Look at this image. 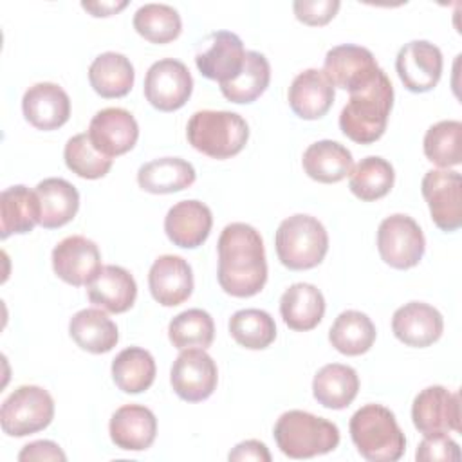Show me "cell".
Listing matches in <instances>:
<instances>
[{
  "label": "cell",
  "instance_id": "cell-1",
  "mask_svg": "<svg viewBox=\"0 0 462 462\" xmlns=\"http://www.w3.org/2000/svg\"><path fill=\"white\" fill-rule=\"evenodd\" d=\"M217 278L224 292L235 298L258 294L267 282V260L262 235L249 224H227L218 236Z\"/></svg>",
  "mask_w": 462,
  "mask_h": 462
},
{
  "label": "cell",
  "instance_id": "cell-2",
  "mask_svg": "<svg viewBox=\"0 0 462 462\" xmlns=\"http://www.w3.org/2000/svg\"><path fill=\"white\" fill-rule=\"evenodd\" d=\"M392 106L393 85L381 69L374 81L350 92V97L339 114V128L350 141L372 144L383 137Z\"/></svg>",
  "mask_w": 462,
  "mask_h": 462
},
{
  "label": "cell",
  "instance_id": "cell-3",
  "mask_svg": "<svg viewBox=\"0 0 462 462\" xmlns=\"http://www.w3.org/2000/svg\"><path fill=\"white\" fill-rule=\"evenodd\" d=\"M350 439L370 462H395L404 455L406 437L393 411L383 404H365L350 417Z\"/></svg>",
  "mask_w": 462,
  "mask_h": 462
},
{
  "label": "cell",
  "instance_id": "cell-4",
  "mask_svg": "<svg viewBox=\"0 0 462 462\" xmlns=\"http://www.w3.org/2000/svg\"><path fill=\"white\" fill-rule=\"evenodd\" d=\"M273 437L280 451L289 458H312L330 453L339 444V430L334 422L303 410L282 413Z\"/></svg>",
  "mask_w": 462,
  "mask_h": 462
},
{
  "label": "cell",
  "instance_id": "cell-5",
  "mask_svg": "<svg viewBox=\"0 0 462 462\" xmlns=\"http://www.w3.org/2000/svg\"><path fill=\"white\" fill-rule=\"evenodd\" d=\"M188 143L211 159H229L240 153L249 139L245 119L229 110H199L186 126Z\"/></svg>",
  "mask_w": 462,
  "mask_h": 462
},
{
  "label": "cell",
  "instance_id": "cell-6",
  "mask_svg": "<svg viewBox=\"0 0 462 462\" xmlns=\"http://www.w3.org/2000/svg\"><path fill=\"white\" fill-rule=\"evenodd\" d=\"M274 247L278 260L287 269L305 271L323 262L328 251V235L316 217L296 213L280 222Z\"/></svg>",
  "mask_w": 462,
  "mask_h": 462
},
{
  "label": "cell",
  "instance_id": "cell-7",
  "mask_svg": "<svg viewBox=\"0 0 462 462\" xmlns=\"http://www.w3.org/2000/svg\"><path fill=\"white\" fill-rule=\"evenodd\" d=\"M54 417L52 395L36 384H22L0 408V426L9 437H27L45 430Z\"/></svg>",
  "mask_w": 462,
  "mask_h": 462
},
{
  "label": "cell",
  "instance_id": "cell-8",
  "mask_svg": "<svg viewBox=\"0 0 462 462\" xmlns=\"http://www.w3.org/2000/svg\"><path fill=\"white\" fill-rule=\"evenodd\" d=\"M377 249L384 263L393 269L415 267L426 249L420 226L404 213L386 217L377 229Z\"/></svg>",
  "mask_w": 462,
  "mask_h": 462
},
{
  "label": "cell",
  "instance_id": "cell-9",
  "mask_svg": "<svg viewBox=\"0 0 462 462\" xmlns=\"http://www.w3.org/2000/svg\"><path fill=\"white\" fill-rule=\"evenodd\" d=\"M193 90L189 69L173 58H164L150 65L144 76V97L161 110L173 112L186 105Z\"/></svg>",
  "mask_w": 462,
  "mask_h": 462
},
{
  "label": "cell",
  "instance_id": "cell-10",
  "mask_svg": "<svg viewBox=\"0 0 462 462\" xmlns=\"http://www.w3.org/2000/svg\"><path fill=\"white\" fill-rule=\"evenodd\" d=\"M173 392L188 402L208 399L218 383V370L213 357L204 348L180 350L170 370Z\"/></svg>",
  "mask_w": 462,
  "mask_h": 462
},
{
  "label": "cell",
  "instance_id": "cell-11",
  "mask_svg": "<svg viewBox=\"0 0 462 462\" xmlns=\"http://www.w3.org/2000/svg\"><path fill=\"white\" fill-rule=\"evenodd\" d=\"M462 177L453 170H430L422 177L420 191L428 202L431 220L446 233L462 226Z\"/></svg>",
  "mask_w": 462,
  "mask_h": 462
},
{
  "label": "cell",
  "instance_id": "cell-12",
  "mask_svg": "<svg viewBox=\"0 0 462 462\" xmlns=\"http://www.w3.org/2000/svg\"><path fill=\"white\" fill-rule=\"evenodd\" d=\"M379 72L381 67L366 47L343 43L325 54L323 74L334 88L356 92L374 81Z\"/></svg>",
  "mask_w": 462,
  "mask_h": 462
},
{
  "label": "cell",
  "instance_id": "cell-13",
  "mask_svg": "<svg viewBox=\"0 0 462 462\" xmlns=\"http://www.w3.org/2000/svg\"><path fill=\"white\" fill-rule=\"evenodd\" d=\"M413 426L422 435L460 431V395L433 384L420 390L411 404Z\"/></svg>",
  "mask_w": 462,
  "mask_h": 462
},
{
  "label": "cell",
  "instance_id": "cell-14",
  "mask_svg": "<svg viewBox=\"0 0 462 462\" xmlns=\"http://www.w3.org/2000/svg\"><path fill=\"white\" fill-rule=\"evenodd\" d=\"M395 70L410 92H428L442 76V52L431 42L411 40L399 49Z\"/></svg>",
  "mask_w": 462,
  "mask_h": 462
},
{
  "label": "cell",
  "instance_id": "cell-15",
  "mask_svg": "<svg viewBox=\"0 0 462 462\" xmlns=\"http://www.w3.org/2000/svg\"><path fill=\"white\" fill-rule=\"evenodd\" d=\"M52 269L69 285H88L99 273L101 253L96 242L81 235H70L52 249Z\"/></svg>",
  "mask_w": 462,
  "mask_h": 462
},
{
  "label": "cell",
  "instance_id": "cell-16",
  "mask_svg": "<svg viewBox=\"0 0 462 462\" xmlns=\"http://www.w3.org/2000/svg\"><path fill=\"white\" fill-rule=\"evenodd\" d=\"M245 52L235 32L217 31L206 38V49L197 52L195 65L204 78L224 85L238 78L245 63Z\"/></svg>",
  "mask_w": 462,
  "mask_h": 462
},
{
  "label": "cell",
  "instance_id": "cell-17",
  "mask_svg": "<svg viewBox=\"0 0 462 462\" xmlns=\"http://www.w3.org/2000/svg\"><path fill=\"white\" fill-rule=\"evenodd\" d=\"M87 134L97 152L114 159L135 146L139 139V125L128 110L108 106L96 112Z\"/></svg>",
  "mask_w": 462,
  "mask_h": 462
},
{
  "label": "cell",
  "instance_id": "cell-18",
  "mask_svg": "<svg viewBox=\"0 0 462 462\" xmlns=\"http://www.w3.org/2000/svg\"><path fill=\"white\" fill-rule=\"evenodd\" d=\"M22 112L34 128L56 130L70 117V99L60 85L40 81L23 92Z\"/></svg>",
  "mask_w": 462,
  "mask_h": 462
},
{
  "label": "cell",
  "instance_id": "cell-19",
  "mask_svg": "<svg viewBox=\"0 0 462 462\" xmlns=\"http://www.w3.org/2000/svg\"><path fill=\"white\" fill-rule=\"evenodd\" d=\"M392 330L401 343L426 348L442 336L444 319L435 307L424 301H410L393 312Z\"/></svg>",
  "mask_w": 462,
  "mask_h": 462
},
{
  "label": "cell",
  "instance_id": "cell-20",
  "mask_svg": "<svg viewBox=\"0 0 462 462\" xmlns=\"http://www.w3.org/2000/svg\"><path fill=\"white\" fill-rule=\"evenodd\" d=\"M148 287L153 300L162 307L184 303L193 292V273L189 263L177 254L159 256L150 267Z\"/></svg>",
  "mask_w": 462,
  "mask_h": 462
},
{
  "label": "cell",
  "instance_id": "cell-21",
  "mask_svg": "<svg viewBox=\"0 0 462 462\" xmlns=\"http://www.w3.org/2000/svg\"><path fill=\"white\" fill-rule=\"evenodd\" d=\"M211 209L200 200H180L173 204L164 217V231L173 245L195 249L206 242L211 233Z\"/></svg>",
  "mask_w": 462,
  "mask_h": 462
},
{
  "label": "cell",
  "instance_id": "cell-22",
  "mask_svg": "<svg viewBox=\"0 0 462 462\" xmlns=\"http://www.w3.org/2000/svg\"><path fill=\"white\" fill-rule=\"evenodd\" d=\"M108 431L119 449L144 451L157 437V419L146 406L125 404L112 413Z\"/></svg>",
  "mask_w": 462,
  "mask_h": 462
},
{
  "label": "cell",
  "instance_id": "cell-23",
  "mask_svg": "<svg viewBox=\"0 0 462 462\" xmlns=\"http://www.w3.org/2000/svg\"><path fill=\"white\" fill-rule=\"evenodd\" d=\"M87 294L90 303L106 312L121 314L132 309L137 298V283L125 267L103 265L87 285Z\"/></svg>",
  "mask_w": 462,
  "mask_h": 462
},
{
  "label": "cell",
  "instance_id": "cell-24",
  "mask_svg": "<svg viewBox=\"0 0 462 462\" xmlns=\"http://www.w3.org/2000/svg\"><path fill=\"white\" fill-rule=\"evenodd\" d=\"M334 87L325 78L323 70L307 69L300 72L287 92L292 112L307 121L323 117L334 103Z\"/></svg>",
  "mask_w": 462,
  "mask_h": 462
},
{
  "label": "cell",
  "instance_id": "cell-25",
  "mask_svg": "<svg viewBox=\"0 0 462 462\" xmlns=\"http://www.w3.org/2000/svg\"><path fill=\"white\" fill-rule=\"evenodd\" d=\"M280 314L289 328L298 332L312 330L323 319L325 298L312 283H292L280 298Z\"/></svg>",
  "mask_w": 462,
  "mask_h": 462
},
{
  "label": "cell",
  "instance_id": "cell-26",
  "mask_svg": "<svg viewBox=\"0 0 462 462\" xmlns=\"http://www.w3.org/2000/svg\"><path fill=\"white\" fill-rule=\"evenodd\" d=\"M40 200V226L56 229L69 224L79 209V193L65 179L49 177L34 188Z\"/></svg>",
  "mask_w": 462,
  "mask_h": 462
},
{
  "label": "cell",
  "instance_id": "cell-27",
  "mask_svg": "<svg viewBox=\"0 0 462 462\" xmlns=\"http://www.w3.org/2000/svg\"><path fill=\"white\" fill-rule=\"evenodd\" d=\"M197 179L191 162L180 157H161L144 162L137 170V184L153 195L175 193L189 188Z\"/></svg>",
  "mask_w": 462,
  "mask_h": 462
},
{
  "label": "cell",
  "instance_id": "cell-28",
  "mask_svg": "<svg viewBox=\"0 0 462 462\" xmlns=\"http://www.w3.org/2000/svg\"><path fill=\"white\" fill-rule=\"evenodd\" d=\"M359 392L357 372L341 363L321 366L312 379L314 399L328 410H343L356 399Z\"/></svg>",
  "mask_w": 462,
  "mask_h": 462
},
{
  "label": "cell",
  "instance_id": "cell-29",
  "mask_svg": "<svg viewBox=\"0 0 462 462\" xmlns=\"http://www.w3.org/2000/svg\"><path fill=\"white\" fill-rule=\"evenodd\" d=\"M305 173L318 182L323 184H334L343 180L352 166V153L346 146L339 144L337 141L323 139L312 143L305 152L301 159Z\"/></svg>",
  "mask_w": 462,
  "mask_h": 462
},
{
  "label": "cell",
  "instance_id": "cell-30",
  "mask_svg": "<svg viewBox=\"0 0 462 462\" xmlns=\"http://www.w3.org/2000/svg\"><path fill=\"white\" fill-rule=\"evenodd\" d=\"M69 334L79 348L90 354L110 352L119 341L117 325L99 309L78 310L69 321Z\"/></svg>",
  "mask_w": 462,
  "mask_h": 462
},
{
  "label": "cell",
  "instance_id": "cell-31",
  "mask_svg": "<svg viewBox=\"0 0 462 462\" xmlns=\"http://www.w3.org/2000/svg\"><path fill=\"white\" fill-rule=\"evenodd\" d=\"M135 72L132 61L121 52H103L88 67V81L101 97H123L134 87Z\"/></svg>",
  "mask_w": 462,
  "mask_h": 462
},
{
  "label": "cell",
  "instance_id": "cell-32",
  "mask_svg": "<svg viewBox=\"0 0 462 462\" xmlns=\"http://www.w3.org/2000/svg\"><path fill=\"white\" fill-rule=\"evenodd\" d=\"M2 238L11 235H25L40 224V200L34 189L23 184L5 188L0 195Z\"/></svg>",
  "mask_w": 462,
  "mask_h": 462
},
{
  "label": "cell",
  "instance_id": "cell-33",
  "mask_svg": "<svg viewBox=\"0 0 462 462\" xmlns=\"http://www.w3.org/2000/svg\"><path fill=\"white\" fill-rule=\"evenodd\" d=\"M375 325L361 310H343L328 330L330 345L345 356H361L375 341Z\"/></svg>",
  "mask_w": 462,
  "mask_h": 462
},
{
  "label": "cell",
  "instance_id": "cell-34",
  "mask_svg": "<svg viewBox=\"0 0 462 462\" xmlns=\"http://www.w3.org/2000/svg\"><path fill=\"white\" fill-rule=\"evenodd\" d=\"M155 359L141 346L121 350L112 361V379L125 393H141L155 381Z\"/></svg>",
  "mask_w": 462,
  "mask_h": 462
},
{
  "label": "cell",
  "instance_id": "cell-35",
  "mask_svg": "<svg viewBox=\"0 0 462 462\" xmlns=\"http://www.w3.org/2000/svg\"><path fill=\"white\" fill-rule=\"evenodd\" d=\"M348 175L350 191L365 202L379 200L388 195L395 180L393 166L379 155H368L361 159L356 166H352Z\"/></svg>",
  "mask_w": 462,
  "mask_h": 462
},
{
  "label": "cell",
  "instance_id": "cell-36",
  "mask_svg": "<svg viewBox=\"0 0 462 462\" xmlns=\"http://www.w3.org/2000/svg\"><path fill=\"white\" fill-rule=\"evenodd\" d=\"M271 81V65L267 58L258 51L245 52V63L238 78L220 85V92L231 103H253L258 99Z\"/></svg>",
  "mask_w": 462,
  "mask_h": 462
},
{
  "label": "cell",
  "instance_id": "cell-37",
  "mask_svg": "<svg viewBox=\"0 0 462 462\" xmlns=\"http://www.w3.org/2000/svg\"><path fill=\"white\" fill-rule=\"evenodd\" d=\"M462 123L457 119H444L426 130L422 148L428 161L439 168L458 166L462 161Z\"/></svg>",
  "mask_w": 462,
  "mask_h": 462
},
{
  "label": "cell",
  "instance_id": "cell-38",
  "mask_svg": "<svg viewBox=\"0 0 462 462\" xmlns=\"http://www.w3.org/2000/svg\"><path fill=\"white\" fill-rule=\"evenodd\" d=\"M229 334L244 348L263 350L276 339V323L262 309H242L229 318Z\"/></svg>",
  "mask_w": 462,
  "mask_h": 462
},
{
  "label": "cell",
  "instance_id": "cell-39",
  "mask_svg": "<svg viewBox=\"0 0 462 462\" xmlns=\"http://www.w3.org/2000/svg\"><path fill=\"white\" fill-rule=\"evenodd\" d=\"M168 337L179 350L208 348L215 337L213 318L202 309H188L170 321Z\"/></svg>",
  "mask_w": 462,
  "mask_h": 462
},
{
  "label": "cell",
  "instance_id": "cell-40",
  "mask_svg": "<svg viewBox=\"0 0 462 462\" xmlns=\"http://www.w3.org/2000/svg\"><path fill=\"white\" fill-rule=\"evenodd\" d=\"M134 29L152 43H168L180 34L182 20L168 4H144L134 14Z\"/></svg>",
  "mask_w": 462,
  "mask_h": 462
},
{
  "label": "cell",
  "instance_id": "cell-41",
  "mask_svg": "<svg viewBox=\"0 0 462 462\" xmlns=\"http://www.w3.org/2000/svg\"><path fill=\"white\" fill-rule=\"evenodd\" d=\"M63 159L72 173L90 180L105 177L110 171L114 161L96 150L87 132L76 134L67 141L63 148Z\"/></svg>",
  "mask_w": 462,
  "mask_h": 462
},
{
  "label": "cell",
  "instance_id": "cell-42",
  "mask_svg": "<svg viewBox=\"0 0 462 462\" xmlns=\"http://www.w3.org/2000/svg\"><path fill=\"white\" fill-rule=\"evenodd\" d=\"M415 458L419 462H458L460 449L448 433H433L424 435L422 442L417 446Z\"/></svg>",
  "mask_w": 462,
  "mask_h": 462
},
{
  "label": "cell",
  "instance_id": "cell-43",
  "mask_svg": "<svg viewBox=\"0 0 462 462\" xmlns=\"http://www.w3.org/2000/svg\"><path fill=\"white\" fill-rule=\"evenodd\" d=\"M339 0H296L292 4L294 14L307 25H325L339 11Z\"/></svg>",
  "mask_w": 462,
  "mask_h": 462
},
{
  "label": "cell",
  "instance_id": "cell-44",
  "mask_svg": "<svg viewBox=\"0 0 462 462\" xmlns=\"http://www.w3.org/2000/svg\"><path fill=\"white\" fill-rule=\"evenodd\" d=\"M18 460L20 462H27V460H67V455L63 453V449L52 442V440H34L29 442L22 448V451L18 453Z\"/></svg>",
  "mask_w": 462,
  "mask_h": 462
},
{
  "label": "cell",
  "instance_id": "cell-45",
  "mask_svg": "<svg viewBox=\"0 0 462 462\" xmlns=\"http://www.w3.org/2000/svg\"><path fill=\"white\" fill-rule=\"evenodd\" d=\"M229 460L233 462H244V460H254V462H271V453L267 449V446L260 440H254V439H249V440H244L240 444H236L229 455H227Z\"/></svg>",
  "mask_w": 462,
  "mask_h": 462
},
{
  "label": "cell",
  "instance_id": "cell-46",
  "mask_svg": "<svg viewBox=\"0 0 462 462\" xmlns=\"http://www.w3.org/2000/svg\"><path fill=\"white\" fill-rule=\"evenodd\" d=\"M128 5L126 0L121 2H81V7L92 16H112Z\"/></svg>",
  "mask_w": 462,
  "mask_h": 462
}]
</instances>
